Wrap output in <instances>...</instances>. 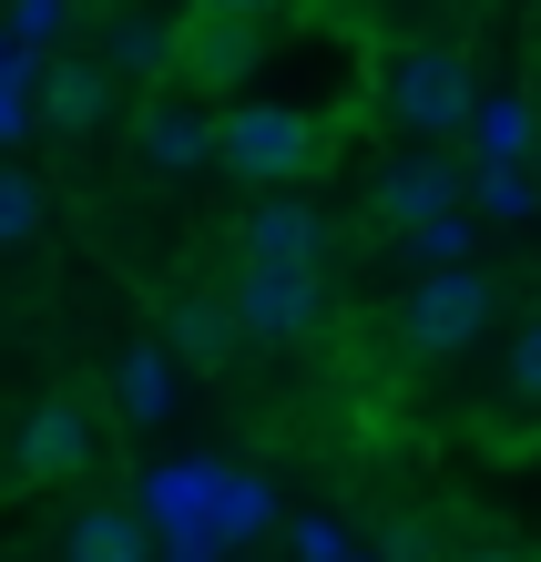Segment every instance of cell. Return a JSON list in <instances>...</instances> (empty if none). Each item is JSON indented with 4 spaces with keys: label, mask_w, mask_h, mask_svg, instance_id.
Wrapping results in <instances>:
<instances>
[{
    "label": "cell",
    "mask_w": 541,
    "mask_h": 562,
    "mask_svg": "<svg viewBox=\"0 0 541 562\" xmlns=\"http://www.w3.org/2000/svg\"><path fill=\"white\" fill-rule=\"evenodd\" d=\"M388 123L409 144H450L481 123V72H470L460 42H409L388 61Z\"/></svg>",
    "instance_id": "1"
},
{
    "label": "cell",
    "mask_w": 541,
    "mask_h": 562,
    "mask_svg": "<svg viewBox=\"0 0 541 562\" xmlns=\"http://www.w3.org/2000/svg\"><path fill=\"white\" fill-rule=\"evenodd\" d=\"M317 154H327V123L307 103H235L225 113V144H215V164L246 175V184H307Z\"/></svg>",
    "instance_id": "2"
},
{
    "label": "cell",
    "mask_w": 541,
    "mask_h": 562,
    "mask_svg": "<svg viewBox=\"0 0 541 562\" xmlns=\"http://www.w3.org/2000/svg\"><path fill=\"white\" fill-rule=\"evenodd\" d=\"M481 327H491V277L481 267H429L409 286V307H398V338H409L419 358H460Z\"/></svg>",
    "instance_id": "3"
},
{
    "label": "cell",
    "mask_w": 541,
    "mask_h": 562,
    "mask_svg": "<svg viewBox=\"0 0 541 562\" xmlns=\"http://www.w3.org/2000/svg\"><path fill=\"white\" fill-rule=\"evenodd\" d=\"M225 296H235V317H246V338H266V348L327 327V267H235Z\"/></svg>",
    "instance_id": "4"
},
{
    "label": "cell",
    "mask_w": 541,
    "mask_h": 562,
    "mask_svg": "<svg viewBox=\"0 0 541 562\" xmlns=\"http://www.w3.org/2000/svg\"><path fill=\"white\" fill-rule=\"evenodd\" d=\"M235 267H327L317 205H296L286 184H266V205H246V225H235Z\"/></svg>",
    "instance_id": "5"
},
{
    "label": "cell",
    "mask_w": 541,
    "mask_h": 562,
    "mask_svg": "<svg viewBox=\"0 0 541 562\" xmlns=\"http://www.w3.org/2000/svg\"><path fill=\"white\" fill-rule=\"evenodd\" d=\"M133 144H144V164L154 175H194V164H215V144H225V113H205V103H144V123H133Z\"/></svg>",
    "instance_id": "6"
},
{
    "label": "cell",
    "mask_w": 541,
    "mask_h": 562,
    "mask_svg": "<svg viewBox=\"0 0 541 562\" xmlns=\"http://www.w3.org/2000/svg\"><path fill=\"white\" fill-rule=\"evenodd\" d=\"M82 471H92V409L42 400L21 419V481H82Z\"/></svg>",
    "instance_id": "7"
},
{
    "label": "cell",
    "mask_w": 541,
    "mask_h": 562,
    "mask_svg": "<svg viewBox=\"0 0 541 562\" xmlns=\"http://www.w3.org/2000/svg\"><path fill=\"white\" fill-rule=\"evenodd\" d=\"M368 205H379L398 236H409V225H429V215H450L460 205V164L450 154H398L379 184H368Z\"/></svg>",
    "instance_id": "8"
},
{
    "label": "cell",
    "mask_w": 541,
    "mask_h": 562,
    "mask_svg": "<svg viewBox=\"0 0 541 562\" xmlns=\"http://www.w3.org/2000/svg\"><path fill=\"white\" fill-rule=\"evenodd\" d=\"M256 21H215V11H194V31H184V61L174 72L194 82V92H225V82H246L256 72Z\"/></svg>",
    "instance_id": "9"
},
{
    "label": "cell",
    "mask_w": 541,
    "mask_h": 562,
    "mask_svg": "<svg viewBox=\"0 0 541 562\" xmlns=\"http://www.w3.org/2000/svg\"><path fill=\"white\" fill-rule=\"evenodd\" d=\"M113 61H52V72H42V123H52V134H92V123H103L113 113Z\"/></svg>",
    "instance_id": "10"
},
{
    "label": "cell",
    "mask_w": 541,
    "mask_h": 562,
    "mask_svg": "<svg viewBox=\"0 0 541 562\" xmlns=\"http://www.w3.org/2000/svg\"><path fill=\"white\" fill-rule=\"evenodd\" d=\"M164 348L194 358V369H225V358L246 348V317H235V296H184V307L164 317Z\"/></svg>",
    "instance_id": "11"
},
{
    "label": "cell",
    "mask_w": 541,
    "mask_h": 562,
    "mask_svg": "<svg viewBox=\"0 0 541 562\" xmlns=\"http://www.w3.org/2000/svg\"><path fill=\"white\" fill-rule=\"evenodd\" d=\"M61 562H154V542H144V521L123 502H92V512H72V532H61Z\"/></svg>",
    "instance_id": "12"
},
{
    "label": "cell",
    "mask_w": 541,
    "mask_h": 562,
    "mask_svg": "<svg viewBox=\"0 0 541 562\" xmlns=\"http://www.w3.org/2000/svg\"><path fill=\"white\" fill-rule=\"evenodd\" d=\"M174 369H184V358L164 348V338H154V348H123V358H113V400H123L133 419H164V409H174Z\"/></svg>",
    "instance_id": "13"
},
{
    "label": "cell",
    "mask_w": 541,
    "mask_h": 562,
    "mask_svg": "<svg viewBox=\"0 0 541 562\" xmlns=\"http://www.w3.org/2000/svg\"><path fill=\"white\" fill-rule=\"evenodd\" d=\"M103 61H113V72H133V82H164V72L184 61V31H164V21H113Z\"/></svg>",
    "instance_id": "14"
},
{
    "label": "cell",
    "mask_w": 541,
    "mask_h": 562,
    "mask_svg": "<svg viewBox=\"0 0 541 562\" xmlns=\"http://www.w3.org/2000/svg\"><path fill=\"white\" fill-rule=\"evenodd\" d=\"M531 134H541V113L521 103V92H491V103H481V154H491V164H521Z\"/></svg>",
    "instance_id": "15"
},
{
    "label": "cell",
    "mask_w": 541,
    "mask_h": 562,
    "mask_svg": "<svg viewBox=\"0 0 541 562\" xmlns=\"http://www.w3.org/2000/svg\"><path fill=\"white\" fill-rule=\"evenodd\" d=\"M42 184H31L21 175V164H0V246H31V236H42Z\"/></svg>",
    "instance_id": "16"
},
{
    "label": "cell",
    "mask_w": 541,
    "mask_h": 562,
    "mask_svg": "<svg viewBox=\"0 0 541 562\" xmlns=\"http://www.w3.org/2000/svg\"><path fill=\"white\" fill-rule=\"evenodd\" d=\"M419 256V267H470V215L450 205V215H429V225H409V236H398Z\"/></svg>",
    "instance_id": "17"
},
{
    "label": "cell",
    "mask_w": 541,
    "mask_h": 562,
    "mask_svg": "<svg viewBox=\"0 0 541 562\" xmlns=\"http://www.w3.org/2000/svg\"><path fill=\"white\" fill-rule=\"evenodd\" d=\"M481 205H491V215H531V184H521V164H491V175H481Z\"/></svg>",
    "instance_id": "18"
},
{
    "label": "cell",
    "mask_w": 541,
    "mask_h": 562,
    "mask_svg": "<svg viewBox=\"0 0 541 562\" xmlns=\"http://www.w3.org/2000/svg\"><path fill=\"white\" fill-rule=\"evenodd\" d=\"M511 389H521V400H541V317L521 327V348H511Z\"/></svg>",
    "instance_id": "19"
},
{
    "label": "cell",
    "mask_w": 541,
    "mask_h": 562,
    "mask_svg": "<svg viewBox=\"0 0 541 562\" xmlns=\"http://www.w3.org/2000/svg\"><path fill=\"white\" fill-rule=\"evenodd\" d=\"M11 21H21V42H52V31H61V0H21Z\"/></svg>",
    "instance_id": "20"
},
{
    "label": "cell",
    "mask_w": 541,
    "mask_h": 562,
    "mask_svg": "<svg viewBox=\"0 0 541 562\" xmlns=\"http://www.w3.org/2000/svg\"><path fill=\"white\" fill-rule=\"evenodd\" d=\"M194 11H215V21H266L277 0H194Z\"/></svg>",
    "instance_id": "21"
},
{
    "label": "cell",
    "mask_w": 541,
    "mask_h": 562,
    "mask_svg": "<svg viewBox=\"0 0 541 562\" xmlns=\"http://www.w3.org/2000/svg\"><path fill=\"white\" fill-rule=\"evenodd\" d=\"M470 562H521V552H470Z\"/></svg>",
    "instance_id": "22"
}]
</instances>
